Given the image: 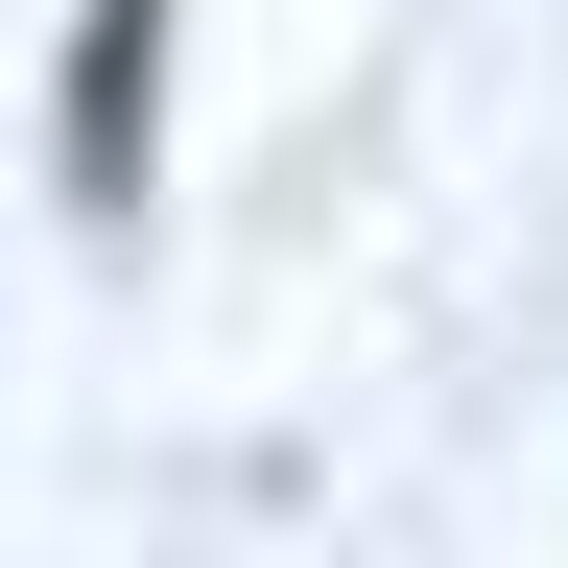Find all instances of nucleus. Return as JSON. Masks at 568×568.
<instances>
[{
  "label": "nucleus",
  "instance_id": "1",
  "mask_svg": "<svg viewBox=\"0 0 568 568\" xmlns=\"http://www.w3.org/2000/svg\"><path fill=\"white\" fill-rule=\"evenodd\" d=\"M142 119H166V0H71V71H48V190H71V213H142Z\"/></svg>",
  "mask_w": 568,
  "mask_h": 568
}]
</instances>
